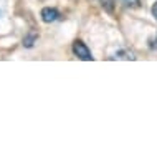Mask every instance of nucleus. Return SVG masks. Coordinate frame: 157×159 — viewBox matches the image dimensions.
<instances>
[{
    "label": "nucleus",
    "instance_id": "1",
    "mask_svg": "<svg viewBox=\"0 0 157 159\" xmlns=\"http://www.w3.org/2000/svg\"><path fill=\"white\" fill-rule=\"evenodd\" d=\"M73 53H75L80 60H85V61L93 60V55L89 52V48H88L86 45L81 42V40H76V42L73 43Z\"/></svg>",
    "mask_w": 157,
    "mask_h": 159
},
{
    "label": "nucleus",
    "instance_id": "2",
    "mask_svg": "<svg viewBox=\"0 0 157 159\" xmlns=\"http://www.w3.org/2000/svg\"><path fill=\"white\" fill-rule=\"evenodd\" d=\"M58 17H60V13H58L56 8H51V7H46L41 10V20L45 23H51L55 22V20H58Z\"/></svg>",
    "mask_w": 157,
    "mask_h": 159
},
{
    "label": "nucleus",
    "instance_id": "3",
    "mask_svg": "<svg viewBox=\"0 0 157 159\" xmlns=\"http://www.w3.org/2000/svg\"><path fill=\"white\" fill-rule=\"evenodd\" d=\"M37 38H38V35H37V33H30L28 37H25V38H23V45H25L27 48H30L32 45H33V42H35Z\"/></svg>",
    "mask_w": 157,
    "mask_h": 159
},
{
    "label": "nucleus",
    "instance_id": "4",
    "mask_svg": "<svg viewBox=\"0 0 157 159\" xmlns=\"http://www.w3.org/2000/svg\"><path fill=\"white\" fill-rule=\"evenodd\" d=\"M99 2H101L102 8H104L106 12L112 13V10H114V2H112V0H99Z\"/></svg>",
    "mask_w": 157,
    "mask_h": 159
},
{
    "label": "nucleus",
    "instance_id": "5",
    "mask_svg": "<svg viewBox=\"0 0 157 159\" xmlns=\"http://www.w3.org/2000/svg\"><path fill=\"white\" fill-rule=\"evenodd\" d=\"M119 2H122L126 7H137L139 5V0H119Z\"/></svg>",
    "mask_w": 157,
    "mask_h": 159
},
{
    "label": "nucleus",
    "instance_id": "6",
    "mask_svg": "<svg viewBox=\"0 0 157 159\" xmlns=\"http://www.w3.org/2000/svg\"><path fill=\"white\" fill-rule=\"evenodd\" d=\"M150 48H152V50H157V35H155V38L150 42Z\"/></svg>",
    "mask_w": 157,
    "mask_h": 159
},
{
    "label": "nucleus",
    "instance_id": "7",
    "mask_svg": "<svg viewBox=\"0 0 157 159\" xmlns=\"http://www.w3.org/2000/svg\"><path fill=\"white\" fill-rule=\"evenodd\" d=\"M152 15H154V18L157 20V2L152 5Z\"/></svg>",
    "mask_w": 157,
    "mask_h": 159
}]
</instances>
